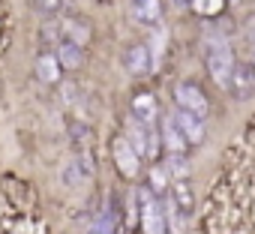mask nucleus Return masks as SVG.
<instances>
[{
    "instance_id": "nucleus-4",
    "label": "nucleus",
    "mask_w": 255,
    "mask_h": 234,
    "mask_svg": "<svg viewBox=\"0 0 255 234\" xmlns=\"http://www.w3.org/2000/svg\"><path fill=\"white\" fill-rule=\"evenodd\" d=\"M174 99H177V108H183V111L201 117V120L210 114V102H207L204 90H201L198 84H192V81H180V84L174 87Z\"/></svg>"
},
{
    "instance_id": "nucleus-21",
    "label": "nucleus",
    "mask_w": 255,
    "mask_h": 234,
    "mask_svg": "<svg viewBox=\"0 0 255 234\" xmlns=\"http://www.w3.org/2000/svg\"><path fill=\"white\" fill-rule=\"evenodd\" d=\"M36 6L45 12V15H57L63 9V0H36Z\"/></svg>"
},
{
    "instance_id": "nucleus-2",
    "label": "nucleus",
    "mask_w": 255,
    "mask_h": 234,
    "mask_svg": "<svg viewBox=\"0 0 255 234\" xmlns=\"http://www.w3.org/2000/svg\"><path fill=\"white\" fill-rule=\"evenodd\" d=\"M138 213H141V231L144 234H168V222L162 213V201L144 186L138 189Z\"/></svg>"
},
{
    "instance_id": "nucleus-13",
    "label": "nucleus",
    "mask_w": 255,
    "mask_h": 234,
    "mask_svg": "<svg viewBox=\"0 0 255 234\" xmlns=\"http://www.w3.org/2000/svg\"><path fill=\"white\" fill-rule=\"evenodd\" d=\"M162 141H165V147H168V153H186V138L180 135V129H177V123H174V117H165L162 120Z\"/></svg>"
},
{
    "instance_id": "nucleus-22",
    "label": "nucleus",
    "mask_w": 255,
    "mask_h": 234,
    "mask_svg": "<svg viewBox=\"0 0 255 234\" xmlns=\"http://www.w3.org/2000/svg\"><path fill=\"white\" fill-rule=\"evenodd\" d=\"M243 33H246V36H249V42L255 45V15H252V18L246 21V27H243Z\"/></svg>"
},
{
    "instance_id": "nucleus-6",
    "label": "nucleus",
    "mask_w": 255,
    "mask_h": 234,
    "mask_svg": "<svg viewBox=\"0 0 255 234\" xmlns=\"http://www.w3.org/2000/svg\"><path fill=\"white\" fill-rule=\"evenodd\" d=\"M225 90L231 93V99H249V96L255 93V72H252V66L234 60V69H231V75H228Z\"/></svg>"
},
{
    "instance_id": "nucleus-19",
    "label": "nucleus",
    "mask_w": 255,
    "mask_h": 234,
    "mask_svg": "<svg viewBox=\"0 0 255 234\" xmlns=\"http://www.w3.org/2000/svg\"><path fill=\"white\" fill-rule=\"evenodd\" d=\"M69 129H72V132H69V138H72V144H75V147H81V144H87V141H90V129H87L84 123H72Z\"/></svg>"
},
{
    "instance_id": "nucleus-7",
    "label": "nucleus",
    "mask_w": 255,
    "mask_h": 234,
    "mask_svg": "<svg viewBox=\"0 0 255 234\" xmlns=\"http://www.w3.org/2000/svg\"><path fill=\"white\" fill-rule=\"evenodd\" d=\"M111 150H114V165H117V171H120L123 177H135V174H138V168H141V156L135 153V147H132L129 141H126V135L114 138Z\"/></svg>"
},
{
    "instance_id": "nucleus-15",
    "label": "nucleus",
    "mask_w": 255,
    "mask_h": 234,
    "mask_svg": "<svg viewBox=\"0 0 255 234\" xmlns=\"http://www.w3.org/2000/svg\"><path fill=\"white\" fill-rule=\"evenodd\" d=\"M132 117L141 123H153L156 120V99L150 93H138L132 99Z\"/></svg>"
},
{
    "instance_id": "nucleus-16",
    "label": "nucleus",
    "mask_w": 255,
    "mask_h": 234,
    "mask_svg": "<svg viewBox=\"0 0 255 234\" xmlns=\"http://www.w3.org/2000/svg\"><path fill=\"white\" fill-rule=\"evenodd\" d=\"M60 33L75 45H87V39H90V27L81 24L78 18H60Z\"/></svg>"
},
{
    "instance_id": "nucleus-1",
    "label": "nucleus",
    "mask_w": 255,
    "mask_h": 234,
    "mask_svg": "<svg viewBox=\"0 0 255 234\" xmlns=\"http://www.w3.org/2000/svg\"><path fill=\"white\" fill-rule=\"evenodd\" d=\"M204 60H207L210 78L219 87H225L228 84V75L234 69V51H231V42H228L225 30H216V33L207 30V36H204Z\"/></svg>"
},
{
    "instance_id": "nucleus-17",
    "label": "nucleus",
    "mask_w": 255,
    "mask_h": 234,
    "mask_svg": "<svg viewBox=\"0 0 255 234\" xmlns=\"http://www.w3.org/2000/svg\"><path fill=\"white\" fill-rule=\"evenodd\" d=\"M147 189H150L156 198H159V195H165V189H168V180H165V168H159V165H156V168L150 171V186H147Z\"/></svg>"
},
{
    "instance_id": "nucleus-5",
    "label": "nucleus",
    "mask_w": 255,
    "mask_h": 234,
    "mask_svg": "<svg viewBox=\"0 0 255 234\" xmlns=\"http://www.w3.org/2000/svg\"><path fill=\"white\" fill-rule=\"evenodd\" d=\"M93 177V162H90V156L87 153H78V156H72L63 168H60V183L66 186V189H78L84 180H90Z\"/></svg>"
},
{
    "instance_id": "nucleus-12",
    "label": "nucleus",
    "mask_w": 255,
    "mask_h": 234,
    "mask_svg": "<svg viewBox=\"0 0 255 234\" xmlns=\"http://www.w3.org/2000/svg\"><path fill=\"white\" fill-rule=\"evenodd\" d=\"M54 57H57L60 69H81V63H84V45H75L69 39H60Z\"/></svg>"
},
{
    "instance_id": "nucleus-8",
    "label": "nucleus",
    "mask_w": 255,
    "mask_h": 234,
    "mask_svg": "<svg viewBox=\"0 0 255 234\" xmlns=\"http://www.w3.org/2000/svg\"><path fill=\"white\" fill-rule=\"evenodd\" d=\"M171 117H174L180 135L186 138V144H201L204 141V120H201V117H195V114H189L183 108H177Z\"/></svg>"
},
{
    "instance_id": "nucleus-11",
    "label": "nucleus",
    "mask_w": 255,
    "mask_h": 234,
    "mask_svg": "<svg viewBox=\"0 0 255 234\" xmlns=\"http://www.w3.org/2000/svg\"><path fill=\"white\" fill-rule=\"evenodd\" d=\"M171 204L189 219L192 210H195V195H192V183L186 177H174L171 180Z\"/></svg>"
},
{
    "instance_id": "nucleus-9",
    "label": "nucleus",
    "mask_w": 255,
    "mask_h": 234,
    "mask_svg": "<svg viewBox=\"0 0 255 234\" xmlns=\"http://www.w3.org/2000/svg\"><path fill=\"white\" fill-rule=\"evenodd\" d=\"M123 66H126V72L129 75H147L150 69H153V54H150V48L147 45H132V48H126V54H123Z\"/></svg>"
},
{
    "instance_id": "nucleus-10",
    "label": "nucleus",
    "mask_w": 255,
    "mask_h": 234,
    "mask_svg": "<svg viewBox=\"0 0 255 234\" xmlns=\"http://www.w3.org/2000/svg\"><path fill=\"white\" fill-rule=\"evenodd\" d=\"M129 15L144 27H156L162 21V0H132Z\"/></svg>"
},
{
    "instance_id": "nucleus-18",
    "label": "nucleus",
    "mask_w": 255,
    "mask_h": 234,
    "mask_svg": "<svg viewBox=\"0 0 255 234\" xmlns=\"http://www.w3.org/2000/svg\"><path fill=\"white\" fill-rule=\"evenodd\" d=\"M42 39L45 42H60V18L51 15V21L42 24Z\"/></svg>"
},
{
    "instance_id": "nucleus-23",
    "label": "nucleus",
    "mask_w": 255,
    "mask_h": 234,
    "mask_svg": "<svg viewBox=\"0 0 255 234\" xmlns=\"http://www.w3.org/2000/svg\"><path fill=\"white\" fill-rule=\"evenodd\" d=\"M249 66H252V72H255V51H252V60H249Z\"/></svg>"
},
{
    "instance_id": "nucleus-14",
    "label": "nucleus",
    "mask_w": 255,
    "mask_h": 234,
    "mask_svg": "<svg viewBox=\"0 0 255 234\" xmlns=\"http://www.w3.org/2000/svg\"><path fill=\"white\" fill-rule=\"evenodd\" d=\"M36 78L42 84H57L60 81V63L54 54H39L36 57Z\"/></svg>"
},
{
    "instance_id": "nucleus-20",
    "label": "nucleus",
    "mask_w": 255,
    "mask_h": 234,
    "mask_svg": "<svg viewBox=\"0 0 255 234\" xmlns=\"http://www.w3.org/2000/svg\"><path fill=\"white\" fill-rule=\"evenodd\" d=\"M192 6H195L198 12H204V15H219L222 0H192Z\"/></svg>"
},
{
    "instance_id": "nucleus-3",
    "label": "nucleus",
    "mask_w": 255,
    "mask_h": 234,
    "mask_svg": "<svg viewBox=\"0 0 255 234\" xmlns=\"http://www.w3.org/2000/svg\"><path fill=\"white\" fill-rule=\"evenodd\" d=\"M126 141L135 147L138 156L144 159H156L159 153V132L153 129V123H141V120H129V132H126Z\"/></svg>"
}]
</instances>
